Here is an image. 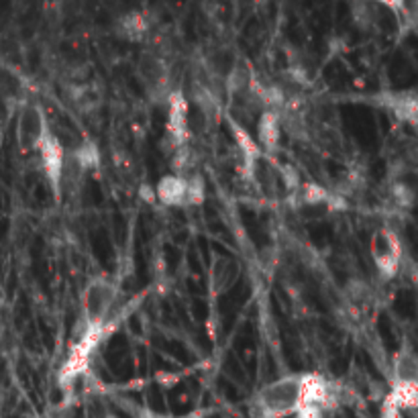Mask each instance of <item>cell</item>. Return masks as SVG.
I'll use <instances>...</instances> for the list:
<instances>
[{
  "label": "cell",
  "mask_w": 418,
  "mask_h": 418,
  "mask_svg": "<svg viewBox=\"0 0 418 418\" xmlns=\"http://www.w3.org/2000/svg\"><path fill=\"white\" fill-rule=\"evenodd\" d=\"M50 131L52 129L48 125V116L41 110V106L27 105L21 110V116L17 123V135H19V141L25 149L37 151L39 143L43 141V137Z\"/></svg>",
  "instance_id": "7"
},
{
  "label": "cell",
  "mask_w": 418,
  "mask_h": 418,
  "mask_svg": "<svg viewBox=\"0 0 418 418\" xmlns=\"http://www.w3.org/2000/svg\"><path fill=\"white\" fill-rule=\"evenodd\" d=\"M137 74H139V80H141L147 96L157 105H165L169 94L174 92L171 74H169L165 59L154 52H145L139 57Z\"/></svg>",
  "instance_id": "4"
},
{
  "label": "cell",
  "mask_w": 418,
  "mask_h": 418,
  "mask_svg": "<svg viewBox=\"0 0 418 418\" xmlns=\"http://www.w3.org/2000/svg\"><path fill=\"white\" fill-rule=\"evenodd\" d=\"M241 265L231 258H218L210 267V290L214 294H224L239 278Z\"/></svg>",
  "instance_id": "10"
},
{
  "label": "cell",
  "mask_w": 418,
  "mask_h": 418,
  "mask_svg": "<svg viewBox=\"0 0 418 418\" xmlns=\"http://www.w3.org/2000/svg\"><path fill=\"white\" fill-rule=\"evenodd\" d=\"M280 139H282V114L280 110L265 108L258 118V141H255L263 157H273L278 154Z\"/></svg>",
  "instance_id": "9"
},
{
  "label": "cell",
  "mask_w": 418,
  "mask_h": 418,
  "mask_svg": "<svg viewBox=\"0 0 418 418\" xmlns=\"http://www.w3.org/2000/svg\"><path fill=\"white\" fill-rule=\"evenodd\" d=\"M145 418H205L202 412H190V415H180V417H165V415H154V412H147Z\"/></svg>",
  "instance_id": "12"
},
{
  "label": "cell",
  "mask_w": 418,
  "mask_h": 418,
  "mask_svg": "<svg viewBox=\"0 0 418 418\" xmlns=\"http://www.w3.org/2000/svg\"><path fill=\"white\" fill-rule=\"evenodd\" d=\"M207 188L196 174H165L156 186V200L167 209H190L202 205Z\"/></svg>",
  "instance_id": "2"
},
{
  "label": "cell",
  "mask_w": 418,
  "mask_h": 418,
  "mask_svg": "<svg viewBox=\"0 0 418 418\" xmlns=\"http://www.w3.org/2000/svg\"><path fill=\"white\" fill-rule=\"evenodd\" d=\"M118 290L108 278H94L82 294V326H112L121 320Z\"/></svg>",
  "instance_id": "1"
},
{
  "label": "cell",
  "mask_w": 418,
  "mask_h": 418,
  "mask_svg": "<svg viewBox=\"0 0 418 418\" xmlns=\"http://www.w3.org/2000/svg\"><path fill=\"white\" fill-rule=\"evenodd\" d=\"M379 105L384 106L392 116H396L400 123L417 125L418 118V101L415 90H396V92H384L375 96Z\"/></svg>",
  "instance_id": "8"
},
{
  "label": "cell",
  "mask_w": 418,
  "mask_h": 418,
  "mask_svg": "<svg viewBox=\"0 0 418 418\" xmlns=\"http://www.w3.org/2000/svg\"><path fill=\"white\" fill-rule=\"evenodd\" d=\"M149 33V21L143 12H129L118 23V35L129 41H143Z\"/></svg>",
  "instance_id": "11"
},
{
  "label": "cell",
  "mask_w": 418,
  "mask_h": 418,
  "mask_svg": "<svg viewBox=\"0 0 418 418\" xmlns=\"http://www.w3.org/2000/svg\"><path fill=\"white\" fill-rule=\"evenodd\" d=\"M167 137L174 145V149H182L188 145V139H190V121H188V114H190V105H188V98L180 92V90H174L167 98Z\"/></svg>",
  "instance_id": "6"
},
{
  "label": "cell",
  "mask_w": 418,
  "mask_h": 418,
  "mask_svg": "<svg viewBox=\"0 0 418 418\" xmlns=\"http://www.w3.org/2000/svg\"><path fill=\"white\" fill-rule=\"evenodd\" d=\"M369 255L382 280H394L400 273L404 260V249L398 233L392 227H377L369 239Z\"/></svg>",
  "instance_id": "3"
},
{
  "label": "cell",
  "mask_w": 418,
  "mask_h": 418,
  "mask_svg": "<svg viewBox=\"0 0 418 418\" xmlns=\"http://www.w3.org/2000/svg\"><path fill=\"white\" fill-rule=\"evenodd\" d=\"M37 154L41 159V167H43V174L50 182V188H52L53 196L59 200L63 190H61V184H63V167H65V149L59 141V137L50 131L43 141L39 143L37 147Z\"/></svg>",
  "instance_id": "5"
}]
</instances>
